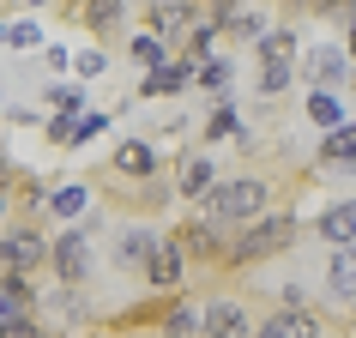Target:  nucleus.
I'll list each match as a JSON object with an SVG mask.
<instances>
[{
  "mask_svg": "<svg viewBox=\"0 0 356 338\" xmlns=\"http://www.w3.org/2000/svg\"><path fill=\"white\" fill-rule=\"evenodd\" d=\"M296 182H302V175L278 182L272 169H236V175H218V182H211V193H206L193 211H200V218H211L218 230H242V224H254V218H266L272 206H284Z\"/></svg>",
  "mask_w": 356,
  "mask_h": 338,
  "instance_id": "1",
  "label": "nucleus"
},
{
  "mask_svg": "<svg viewBox=\"0 0 356 338\" xmlns=\"http://www.w3.org/2000/svg\"><path fill=\"white\" fill-rule=\"evenodd\" d=\"M296 242H302V218H296L290 206H272L266 218H254V224H242V230H229L224 278H248V272H260V266L284 260Z\"/></svg>",
  "mask_w": 356,
  "mask_h": 338,
  "instance_id": "2",
  "label": "nucleus"
},
{
  "mask_svg": "<svg viewBox=\"0 0 356 338\" xmlns=\"http://www.w3.org/2000/svg\"><path fill=\"white\" fill-rule=\"evenodd\" d=\"M356 332V308L338 302H302V308H266L254 338H350Z\"/></svg>",
  "mask_w": 356,
  "mask_h": 338,
  "instance_id": "3",
  "label": "nucleus"
},
{
  "mask_svg": "<svg viewBox=\"0 0 356 338\" xmlns=\"http://www.w3.org/2000/svg\"><path fill=\"white\" fill-rule=\"evenodd\" d=\"M254 326H260L254 302L229 278H211V290L200 296V338H254Z\"/></svg>",
  "mask_w": 356,
  "mask_h": 338,
  "instance_id": "4",
  "label": "nucleus"
},
{
  "mask_svg": "<svg viewBox=\"0 0 356 338\" xmlns=\"http://www.w3.org/2000/svg\"><path fill=\"white\" fill-rule=\"evenodd\" d=\"M49 278L67 284V290H85L97 278V242L85 224H60L49 230Z\"/></svg>",
  "mask_w": 356,
  "mask_h": 338,
  "instance_id": "5",
  "label": "nucleus"
},
{
  "mask_svg": "<svg viewBox=\"0 0 356 338\" xmlns=\"http://www.w3.org/2000/svg\"><path fill=\"white\" fill-rule=\"evenodd\" d=\"M175 248L188 254V272H211V278H224V248H229V230H218L211 218L188 211V218H175L169 224Z\"/></svg>",
  "mask_w": 356,
  "mask_h": 338,
  "instance_id": "6",
  "label": "nucleus"
},
{
  "mask_svg": "<svg viewBox=\"0 0 356 338\" xmlns=\"http://www.w3.org/2000/svg\"><path fill=\"white\" fill-rule=\"evenodd\" d=\"M0 272H49V230L37 218H6L0 224Z\"/></svg>",
  "mask_w": 356,
  "mask_h": 338,
  "instance_id": "7",
  "label": "nucleus"
},
{
  "mask_svg": "<svg viewBox=\"0 0 356 338\" xmlns=\"http://www.w3.org/2000/svg\"><path fill=\"white\" fill-rule=\"evenodd\" d=\"M296 73H302V91H344L350 85V55H344V42H314V49H302Z\"/></svg>",
  "mask_w": 356,
  "mask_h": 338,
  "instance_id": "8",
  "label": "nucleus"
},
{
  "mask_svg": "<svg viewBox=\"0 0 356 338\" xmlns=\"http://www.w3.org/2000/svg\"><path fill=\"white\" fill-rule=\"evenodd\" d=\"M188 254H181V248H175V236H157V242H151V254H145V266H139V284H145V290H157V296H169V290H188Z\"/></svg>",
  "mask_w": 356,
  "mask_h": 338,
  "instance_id": "9",
  "label": "nucleus"
},
{
  "mask_svg": "<svg viewBox=\"0 0 356 338\" xmlns=\"http://www.w3.org/2000/svg\"><path fill=\"white\" fill-rule=\"evenodd\" d=\"M169 163V151H157L151 139H121V145L103 157V175L109 182H157Z\"/></svg>",
  "mask_w": 356,
  "mask_h": 338,
  "instance_id": "10",
  "label": "nucleus"
},
{
  "mask_svg": "<svg viewBox=\"0 0 356 338\" xmlns=\"http://www.w3.org/2000/svg\"><path fill=\"white\" fill-rule=\"evenodd\" d=\"M60 13H67L91 42H103V49L127 31V0H60Z\"/></svg>",
  "mask_w": 356,
  "mask_h": 338,
  "instance_id": "11",
  "label": "nucleus"
},
{
  "mask_svg": "<svg viewBox=\"0 0 356 338\" xmlns=\"http://www.w3.org/2000/svg\"><path fill=\"white\" fill-rule=\"evenodd\" d=\"M206 19V6L200 0H145V31L157 42H169V49H181L188 42V31Z\"/></svg>",
  "mask_w": 356,
  "mask_h": 338,
  "instance_id": "12",
  "label": "nucleus"
},
{
  "mask_svg": "<svg viewBox=\"0 0 356 338\" xmlns=\"http://www.w3.org/2000/svg\"><path fill=\"white\" fill-rule=\"evenodd\" d=\"M211 19H218V31H224L229 49H254V42H260L272 24H278V19L260 6V0H229V6H218Z\"/></svg>",
  "mask_w": 356,
  "mask_h": 338,
  "instance_id": "13",
  "label": "nucleus"
},
{
  "mask_svg": "<svg viewBox=\"0 0 356 338\" xmlns=\"http://www.w3.org/2000/svg\"><path fill=\"white\" fill-rule=\"evenodd\" d=\"M163 230L145 224V218H127V224H115V242H109V266L115 272H127V278H139V266H145L151 242H157Z\"/></svg>",
  "mask_w": 356,
  "mask_h": 338,
  "instance_id": "14",
  "label": "nucleus"
},
{
  "mask_svg": "<svg viewBox=\"0 0 356 338\" xmlns=\"http://www.w3.org/2000/svg\"><path fill=\"white\" fill-rule=\"evenodd\" d=\"M169 182H175V200H181V206H200V200L211 193V182H218V157H211L206 145L181 151V157H175V175H169Z\"/></svg>",
  "mask_w": 356,
  "mask_h": 338,
  "instance_id": "15",
  "label": "nucleus"
},
{
  "mask_svg": "<svg viewBox=\"0 0 356 338\" xmlns=\"http://www.w3.org/2000/svg\"><path fill=\"white\" fill-rule=\"evenodd\" d=\"M188 91H193V61H181V55H169L157 73L139 79V103H175Z\"/></svg>",
  "mask_w": 356,
  "mask_h": 338,
  "instance_id": "16",
  "label": "nucleus"
},
{
  "mask_svg": "<svg viewBox=\"0 0 356 338\" xmlns=\"http://www.w3.org/2000/svg\"><path fill=\"white\" fill-rule=\"evenodd\" d=\"M314 175H356V121L320 133L314 145Z\"/></svg>",
  "mask_w": 356,
  "mask_h": 338,
  "instance_id": "17",
  "label": "nucleus"
},
{
  "mask_svg": "<svg viewBox=\"0 0 356 338\" xmlns=\"http://www.w3.org/2000/svg\"><path fill=\"white\" fill-rule=\"evenodd\" d=\"M308 230H314V242H326V248H356V193H350V200L320 206Z\"/></svg>",
  "mask_w": 356,
  "mask_h": 338,
  "instance_id": "18",
  "label": "nucleus"
},
{
  "mask_svg": "<svg viewBox=\"0 0 356 338\" xmlns=\"http://www.w3.org/2000/svg\"><path fill=\"white\" fill-rule=\"evenodd\" d=\"M37 302H42V284L31 272H0V326L19 314H37Z\"/></svg>",
  "mask_w": 356,
  "mask_h": 338,
  "instance_id": "19",
  "label": "nucleus"
},
{
  "mask_svg": "<svg viewBox=\"0 0 356 338\" xmlns=\"http://www.w3.org/2000/svg\"><path fill=\"white\" fill-rule=\"evenodd\" d=\"M91 182H49V206H42V218H55V224H79L85 218V206H91Z\"/></svg>",
  "mask_w": 356,
  "mask_h": 338,
  "instance_id": "20",
  "label": "nucleus"
},
{
  "mask_svg": "<svg viewBox=\"0 0 356 338\" xmlns=\"http://www.w3.org/2000/svg\"><path fill=\"white\" fill-rule=\"evenodd\" d=\"M326 296L338 308H356V248H332L326 254Z\"/></svg>",
  "mask_w": 356,
  "mask_h": 338,
  "instance_id": "21",
  "label": "nucleus"
},
{
  "mask_svg": "<svg viewBox=\"0 0 356 338\" xmlns=\"http://www.w3.org/2000/svg\"><path fill=\"white\" fill-rule=\"evenodd\" d=\"M248 55H254V61H302V24L296 19H278Z\"/></svg>",
  "mask_w": 356,
  "mask_h": 338,
  "instance_id": "22",
  "label": "nucleus"
},
{
  "mask_svg": "<svg viewBox=\"0 0 356 338\" xmlns=\"http://www.w3.org/2000/svg\"><path fill=\"white\" fill-rule=\"evenodd\" d=\"M302 85L296 61H254V91H260V103H278V97H290Z\"/></svg>",
  "mask_w": 356,
  "mask_h": 338,
  "instance_id": "23",
  "label": "nucleus"
},
{
  "mask_svg": "<svg viewBox=\"0 0 356 338\" xmlns=\"http://www.w3.org/2000/svg\"><path fill=\"white\" fill-rule=\"evenodd\" d=\"M242 133V109H236V97H211L206 121H200V145H224V139H236Z\"/></svg>",
  "mask_w": 356,
  "mask_h": 338,
  "instance_id": "24",
  "label": "nucleus"
},
{
  "mask_svg": "<svg viewBox=\"0 0 356 338\" xmlns=\"http://www.w3.org/2000/svg\"><path fill=\"white\" fill-rule=\"evenodd\" d=\"M42 103H49V115H67V121H79V115H91V109H85L91 97H85V85H79V79H55V85L42 91Z\"/></svg>",
  "mask_w": 356,
  "mask_h": 338,
  "instance_id": "25",
  "label": "nucleus"
},
{
  "mask_svg": "<svg viewBox=\"0 0 356 338\" xmlns=\"http://www.w3.org/2000/svg\"><path fill=\"white\" fill-rule=\"evenodd\" d=\"M302 115H308L320 133H332V127H344V121H350V115H344V97H338V91H308Z\"/></svg>",
  "mask_w": 356,
  "mask_h": 338,
  "instance_id": "26",
  "label": "nucleus"
},
{
  "mask_svg": "<svg viewBox=\"0 0 356 338\" xmlns=\"http://www.w3.org/2000/svg\"><path fill=\"white\" fill-rule=\"evenodd\" d=\"M229 79H236V61L229 55H211L193 67V91H206V97H229Z\"/></svg>",
  "mask_w": 356,
  "mask_h": 338,
  "instance_id": "27",
  "label": "nucleus"
},
{
  "mask_svg": "<svg viewBox=\"0 0 356 338\" xmlns=\"http://www.w3.org/2000/svg\"><path fill=\"white\" fill-rule=\"evenodd\" d=\"M169 55H175V49H169V42H157V37H151V31H139V37L127 42V61H133V67H139V73H157V67H163Z\"/></svg>",
  "mask_w": 356,
  "mask_h": 338,
  "instance_id": "28",
  "label": "nucleus"
},
{
  "mask_svg": "<svg viewBox=\"0 0 356 338\" xmlns=\"http://www.w3.org/2000/svg\"><path fill=\"white\" fill-rule=\"evenodd\" d=\"M109 67H115V55L103 49V42H91V49H79V55H73V79H79V85H91V79H103Z\"/></svg>",
  "mask_w": 356,
  "mask_h": 338,
  "instance_id": "29",
  "label": "nucleus"
},
{
  "mask_svg": "<svg viewBox=\"0 0 356 338\" xmlns=\"http://www.w3.org/2000/svg\"><path fill=\"white\" fill-rule=\"evenodd\" d=\"M6 49H13V55H19V49H24V55L42 49V24L37 19H13V24H6Z\"/></svg>",
  "mask_w": 356,
  "mask_h": 338,
  "instance_id": "30",
  "label": "nucleus"
},
{
  "mask_svg": "<svg viewBox=\"0 0 356 338\" xmlns=\"http://www.w3.org/2000/svg\"><path fill=\"white\" fill-rule=\"evenodd\" d=\"M103 133H109V115H103V109H91V115H85V121L73 127V139H67V151H85L91 139H103Z\"/></svg>",
  "mask_w": 356,
  "mask_h": 338,
  "instance_id": "31",
  "label": "nucleus"
},
{
  "mask_svg": "<svg viewBox=\"0 0 356 338\" xmlns=\"http://www.w3.org/2000/svg\"><path fill=\"white\" fill-rule=\"evenodd\" d=\"M308 19H326V24H350V19H356V6H350V0H314V6H308Z\"/></svg>",
  "mask_w": 356,
  "mask_h": 338,
  "instance_id": "32",
  "label": "nucleus"
},
{
  "mask_svg": "<svg viewBox=\"0 0 356 338\" xmlns=\"http://www.w3.org/2000/svg\"><path fill=\"white\" fill-rule=\"evenodd\" d=\"M73 55H79V49H67V42H42V67H49L55 79L73 73Z\"/></svg>",
  "mask_w": 356,
  "mask_h": 338,
  "instance_id": "33",
  "label": "nucleus"
},
{
  "mask_svg": "<svg viewBox=\"0 0 356 338\" xmlns=\"http://www.w3.org/2000/svg\"><path fill=\"white\" fill-rule=\"evenodd\" d=\"M0 338H55V332H49L37 314H19V320H6V326H0Z\"/></svg>",
  "mask_w": 356,
  "mask_h": 338,
  "instance_id": "34",
  "label": "nucleus"
},
{
  "mask_svg": "<svg viewBox=\"0 0 356 338\" xmlns=\"http://www.w3.org/2000/svg\"><path fill=\"white\" fill-rule=\"evenodd\" d=\"M272 6H278V13H284V19H308V6H314V0H272Z\"/></svg>",
  "mask_w": 356,
  "mask_h": 338,
  "instance_id": "35",
  "label": "nucleus"
},
{
  "mask_svg": "<svg viewBox=\"0 0 356 338\" xmlns=\"http://www.w3.org/2000/svg\"><path fill=\"white\" fill-rule=\"evenodd\" d=\"M278 302H284V308H302V302H308V290H302V284H284Z\"/></svg>",
  "mask_w": 356,
  "mask_h": 338,
  "instance_id": "36",
  "label": "nucleus"
},
{
  "mask_svg": "<svg viewBox=\"0 0 356 338\" xmlns=\"http://www.w3.org/2000/svg\"><path fill=\"white\" fill-rule=\"evenodd\" d=\"M344 55H350V67H356V19L344 24Z\"/></svg>",
  "mask_w": 356,
  "mask_h": 338,
  "instance_id": "37",
  "label": "nucleus"
},
{
  "mask_svg": "<svg viewBox=\"0 0 356 338\" xmlns=\"http://www.w3.org/2000/svg\"><path fill=\"white\" fill-rule=\"evenodd\" d=\"M200 6H206V13H218V6H229V0H200Z\"/></svg>",
  "mask_w": 356,
  "mask_h": 338,
  "instance_id": "38",
  "label": "nucleus"
},
{
  "mask_svg": "<svg viewBox=\"0 0 356 338\" xmlns=\"http://www.w3.org/2000/svg\"><path fill=\"white\" fill-rule=\"evenodd\" d=\"M24 6H60V0H24Z\"/></svg>",
  "mask_w": 356,
  "mask_h": 338,
  "instance_id": "39",
  "label": "nucleus"
},
{
  "mask_svg": "<svg viewBox=\"0 0 356 338\" xmlns=\"http://www.w3.org/2000/svg\"><path fill=\"white\" fill-rule=\"evenodd\" d=\"M0 42H6V24H0Z\"/></svg>",
  "mask_w": 356,
  "mask_h": 338,
  "instance_id": "40",
  "label": "nucleus"
},
{
  "mask_svg": "<svg viewBox=\"0 0 356 338\" xmlns=\"http://www.w3.org/2000/svg\"><path fill=\"white\" fill-rule=\"evenodd\" d=\"M350 6H356V0H350Z\"/></svg>",
  "mask_w": 356,
  "mask_h": 338,
  "instance_id": "41",
  "label": "nucleus"
}]
</instances>
